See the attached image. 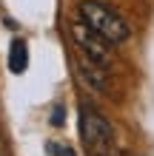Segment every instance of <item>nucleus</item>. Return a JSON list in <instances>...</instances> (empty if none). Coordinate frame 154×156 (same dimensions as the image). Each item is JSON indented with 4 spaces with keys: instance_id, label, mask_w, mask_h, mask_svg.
<instances>
[{
    "instance_id": "1",
    "label": "nucleus",
    "mask_w": 154,
    "mask_h": 156,
    "mask_svg": "<svg viewBox=\"0 0 154 156\" xmlns=\"http://www.w3.org/2000/svg\"><path fill=\"white\" fill-rule=\"evenodd\" d=\"M77 14H80V20H86L94 31H100L108 43H123V40H129V34H131L129 23H126L114 9H108L106 3L83 0V3L77 6Z\"/></svg>"
},
{
    "instance_id": "2",
    "label": "nucleus",
    "mask_w": 154,
    "mask_h": 156,
    "mask_svg": "<svg viewBox=\"0 0 154 156\" xmlns=\"http://www.w3.org/2000/svg\"><path fill=\"white\" fill-rule=\"evenodd\" d=\"M80 136L92 156H114V131L94 108H80Z\"/></svg>"
},
{
    "instance_id": "3",
    "label": "nucleus",
    "mask_w": 154,
    "mask_h": 156,
    "mask_svg": "<svg viewBox=\"0 0 154 156\" xmlns=\"http://www.w3.org/2000/svg\"><path fill=\"white\" fill-rule=\"evenodd\" d=\"M71 40L80 51L88 57V62H97V66H108L111 62V45L100 31H94L86 20H74L71 23Z\"/></svg>"
},
{
    "instance_id": "4",
    "label": "nucleus",
    "mask_w": 154,
    "mask_h": 156,
    "mask_svg": "<svg viewBox=\"0 0 154 156\" xmlns=\"http://www.w3.org/2000/svg\"><path fill=\"white\" fill-rule=\"evenodd\" d=\"M9 68H12V74H23L26 68H29V45L26 40H12V48H9Z\"/></svg>"
},
{
    "instance_id": "5",
    "label": "nucleus",
    "mask_w": 154,
    "mask_h": 156,
    "mask_svg": "<svg viewBox=\"0 0 154 156\" xmlns=\"http://www.w3.org/2000/svg\"><path fill=\"white\" fill-rule=\"evenodd\" d=\"M63 114H66V108H63V105H54V111H51V125L54 128L63 125Z\"/></svg>"
},
{
    "instance_id": "6",
    "label": "nucleus",
    "mask_w": 154,
    "mask_h": 156,
    "mask_svg": "<svg viewBox=\"0 0 154 156\" xmlns=\"http://www.w3.org/2000/svg\"><path fill=\"white\" fill-rule=\"evenodd\" d=\"M49 151L57 153V156H74V151H71V148H57V145H49Z\"/></svg>"
}]
</instances>
